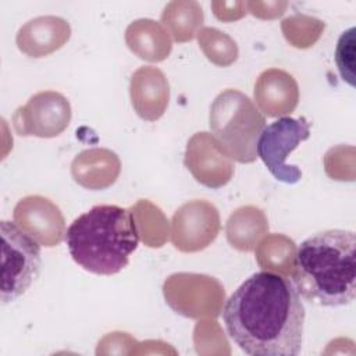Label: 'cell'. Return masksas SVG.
I'll return each instance as SVG.
<instances>
[{
	"mask_svg": "<svg viewBox=\"0 0 356 356\" xmlns=\"http://www.w3.org/2000/svg\"><path fill=\"white\" fill-rule=\"evenodd\" d=\"M222 318L228 337L249 356L300 353L305 306L282 274H252L227 299Z\"/></svg>",
	"mask_w": 356,
	"mask_h": 356,
	"instance_id": "cell-1",
	"label": "cell"
},
{
	"mask_svg": "<svg viewBox=\"0 0 356 356\" xmlns=\"http://www.w3.org/2000/svg\"><path fill=\"white\" fill-rule=\"evenodd\" d=\"M292 284L307 302L339 307L356 296V239L348 229H325L306 238L295 252Z\"/></svg>",
	"mask_w": 356,
	"mask_h": 356,
	"instance_id": "cell-2",
	"label": "cell"
},
{
	"mask_svg": "<svg viewBox=\"0 0 356 356\" xmlns=\"http://www.w3.org/2000/svg\"><path fill=\"white\" fill-rule=\"evenodd\" d=\"M72 260L97 275L125 268L139 243L134 214L117 204H96L76 217L65 231Z\"/></svg>",
	"mask_w": 356,
	"mask_h": 356,
	"instance_id": "cell-3",
	"label": "cell"
},
{
	"mask_svg": "<svg viewBox=\"0 0 356 356\" xmlns=\"http://www.w3.org/2000/svg\"><path fill=\"white\" fill-rule=\"evenodd\" d=\"M209 124L221 152L231 160L249 164L257 159V140L266 117L256 104L236 89H225L210 106Z\"/></svg>",
	"mask_w": 356,
	"mask_h": 356,
	"instance_id": "cell-4",
	"label": "cell"
},
{
	"mask_svg": "<svg viewBox=\"0 0 356 356\" xmlns=\"http://www.w3.org/2000/svg\"><path fill=\"white\" fill-rule=\"evenodd\" d=\"M3 242L1 303L14 302L38 278L40 271V243L21 229L17 222H0Z\"/></svg>",
	"mask_w": 356,
	"mask_h": 356,
	"instance_id": "cell-5",
	"label": "cell"
},
{
	"mask_svg": "<svg viewBox=\"0 0 356 356\" xmlns=\"http://www.w3.org/2000/svg\"><path fill=\"white\" fill-rule=\"evenodd\" d=\"M309 136L310 125L305 117H281L261 131L257 140V157L275 179L296 184L302 178V171L296 165L286 164V159Z\"/></svg>",
	"mask_w": 356,
	"mask_h": 356,
	"instance_id": "cell-6",
	"label": "cell"
},
{
	"mask_svg": "<svg viewBox=\"0 0 356 356\" xmlns=\"http://www.w3.org/2000/svg\"><path fill=\"white\" fill-rule=\"evenodd\" d=\"M68 99L54 90L38 92L13 115V125L21 136L54 138L63 134L71 121Z\"/></svg>",
	"mask_w": 356,
	"mask_h": 356,
	"instance_id": "cell-7",
	"label": "cell"
},
{
	"mask_svg": "<svg viewBox=\"0 0 356 356\" xmlns=\"http://www.w3.org/2000/svg\"><path fill=\"white\" fill-rule=\"evenodd\" d=\"M220 227V214L213 203L202 199L191 200L171 218V242L181 252H199L217 238Z\"/></svg>",
	"mask_w": 356,
	"mask_h": 356,
	"instance_id": "cell-8",
	"label": "cell"
},
{
	"mask_svg": "<svg viewBox=\"0 0 356 356\" xmlns=\"http://www.w3.org/2000/svg\"><path fill=\"white\" fill-rule=\"evenodd\" d=\"M184 164L200 184L211 189L227 185L234 175V163L209 132H196L186 143Z\"/></svg>",
	"mask_w": 356,
	"mask_h": 356,
	"instance_id": "cell-9",
	"label": "cell"
},
{
	"mask_svg": "<svg viewBox=\"0 0 356 356\" xmlns=\"http://www.w3.org/2000/svg\"><path fill=\"white\" fill-rule=\"evenodd\" d=\"M14 222L43 246H57L65 235L60 209L47 197L26 196L14 207Z\"/></svg>",
	"mask_w": 356,
	"mask_h": 356,
	"instance_id": "cell-10",
	"label": "cell"
},
{
	"mask_svg": "<svg viewBox=\"0 0 356 356\" xmlns=\"http://www.w3.org/2000/svg\"><path fill=\"white\" fill-rule=\"evenodd\" d=\"M129 93L136 114L145 121H156L168 106L170 85L161 70L140 67L131 76Z\"/></svg>",
	"mask_w": 356,
	"mask_h": 356,
	"instance_id": "cell-11",
	"label": "cell"
},
{
	"mask_svg": "<svg viewBox=\"0 0 356 356\" xmlns=\"http://www.w3.org/2000/svg\"><path fill=\"white\" fill-rule=\"evenodd\" d=\"M254 100L267 117L291 114L299 100V88L291 74L278 68L263 71L254 83Z\"/></svg>",
	"mask_w": 356,
	"mask_h": 356,
	"instance_id": "cell-12",
	"label": "cell"
},
{
	"mask_svg": "<svg viewBox=\"0 0 356 356\" xmlns=\"http://www.w3.org/2000/svg\"><path fill=\"white\" fill-rule=\"evenodd\" d=\"M71 36L70 24L54 15L28 21L17 33V46L28 57H44L63 47Z\"/></svg>",
	"mask_w": 356,
	"mask_h": 356,
	"instance_id": "cell-13",
	"label": "cell"
},
{
	"mask_svg": "<svg viewBox=\"0 0 356 356\" xmlns=\"http://www.w3.org/2000/svg\"><path fill=\"white\" fill-rule=\"evenodd\" d=\"M120 160L108 149H89L81 152L71 164L76 184L88 189H104L113 185L120 174Z\"/></svg>",
	"mask_w": 356,
	"mask_h": 356,
	"instance_id": "cell-14",
	"label": "cell"
},
{
	"mask_svg": "<svg viewBox=\"0 0 356 356\" xmlns=\"http://www.w3.org/2000/svg\"><path fill=\"white\" fill-rule=\"evenodd\" d=\"M125 42L132 53L146 61H163L172 47L168 32L153 19H138L129 24Z\"/></svg>",
	"mask_w": 356,
	"mask_h": 356,
	"instance_id": "cell-15",
	"label": "cell"
},
{
	"mask_svg": "<svg viewBox=\"0 0 356 356\" xmlns=\"http://www.w3.org/2000/svg\"><path fill=\"white\" fill-rule=\"evenodd\" d=\"M161 22L175 42L192 40L203 24V11L197 1H171L161 14Z\"/></svg>",
	"mask_w": 356,
	"mask_h": 356,
	"instance_id": "cell-16",
	"label": "cell"
},
{
	"mask_svg": "<svg viewBox=\"0 0 356 356\" xmlns=\"http://www.w3.org/2000/svg\"><path fill=\"white\" fill-rule=\"evenodd\" d=\"M245 231H249L256 242L268 231L266 216L260 209L245 206L229 216L227 222V239L232 248L242 250Z\"/></svg>",
	"mask_w": 356,
	"mask_h": 356,
	"instance_id": "cell-17",
	"label": "cell"
},
{
	"mask_svg": "<svg viewBox=\"0 0 356 356\" xmlns=\"http://www.w3.org/2000/svg\"><path fill=\"white\" fill-rule=\"evenodd\" d=\"M197 40L206 57L220 67H227L238 58L236 43L227 33L216 28L206 26L199 29Z\"/></svg>",
	"mask_w": 356,
	"mask_h": 356,
	"instance_id": "cell-18",
	"label": "cell"
},
{
	"mask_svg": "<svg viewBox=\"0 0 356 356\" xmlns=\"http://www.w3.org/2000/svg\"><path fill=\"white\" fill-rule=\"evenodd\" d=\"M355 26L342 32L335 49V63L341 78L355 86Z\"/></svg>",
	"mask_w": 356,
	"mask_h": 356,
	"instance_id": "cell-19",
	"label": "cell"
}]
</instances>
